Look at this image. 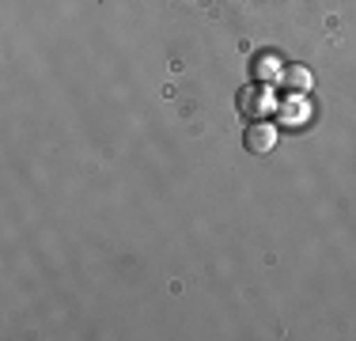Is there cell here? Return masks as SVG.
Segmentation results:
<instances>
[{"label":"cell","mask_w":356,"mask_h":341,"mask_svg":"<svg viewBox=\"0 0 356 341\" xmlns=\"http://www.w3.org/2000/svg\"><path fill=\"white\" fill-rule=\"evenodd\" d=\"M266 110H269V95L261 88H247L239 95V114L243 118H254V122H261L266 118Z\"/></svg>","instance_id":"obj_2"},{"label":"cell","mask_w":356,"mask_h":341,"mask_svg":"<svg viewBox=\"0 0 356 341\" xmlns=\"http://www.w3.org/2000/svg\"><path fill=\"white\" fill-rule=\"evenodd\" d=\"M288 84H292V88H311V76L300 68V72H288Z\"/></svg>","instance_id":"obj_3"},{"label":"cell","mask_w":356,"mask_h":341,"mask_svg":"<svg viewBox=\"0 0 356 341\" xmlns=\"http://www.w3.org/2000/svg\"><path fill=\"white\" fill-rule=\"evenodd\" d=\"M273 144H277V129L269 122H250L247 129H243V148L254 152V156L273 152Z\"/></svg>","instance_id":"obj_1"}]
</instances>
